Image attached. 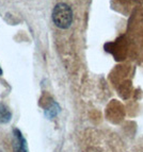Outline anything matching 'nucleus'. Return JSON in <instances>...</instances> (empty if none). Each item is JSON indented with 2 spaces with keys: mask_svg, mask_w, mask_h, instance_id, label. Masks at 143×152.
Instances as JSON below:
<instances>
[{
  "mask_svg": "<svg viewBox=\"0 0 143 152\" xmlns=\"http://www.w3.org/2000/svg\"><path fill=\"white\" fill-rule=\"evenodd\" d=\"M2 75V69H1V67H0V76Z\"/></svg>",
  "mask_w": 143,
  "mask_h": 152,
  "instance_id": "5",
  "label": "nucleus"
},
{
  "mask_svg": "<svg viewBox=\"0 0 143 152\" xmlns=\"http://www.w3.org/2000/svg\"><path fill=\"white\" fill-rule=\"evenodd\" d=\"M12 118V113L5 107L4 104L0 103V124H8Z\"/></svg>",
  "mask_w": 143,
  "mask_h": 152,
  "instance_id": "3",
  "label": "nucleus"
},
{
  "mask_svg": "<svg viewBox=\"0 0 143 152\" xmlns=\"http://www.w3.org/2000/svg\"><path fill=\"white\" fill-rule=\"evenodd\" d=\"M52 21L60 29H69L73 23V11L69 4L60 2L52 10Z\"/></svg>",
  "mask_w": 143,
  "mask_h": 152,
  "instance_id": "1",
  "label": "nucleus"
},
{
  "mask_svg": "<svg viewBox=\"0 0 143 152\" xmlns=\"http://www.w3.org/2000/svg\"><path fill=\"white\" fill-rule=\"evenodd\" d=\"M13 152H29L27 140L24 137L21 130L13 129Z\"/></svg>",
  "mask_w": 143,
  "mask_h": 152,
  "instance_id": "2",
  "label": "nucleus"
},
{
  "mask_svg": "<svg viewBox=\"0 0 143 152\" xmlns=\"http://www.w3.org/2000/svg\"><path fill=\"white\" fill-rule=\"evenodd\" d=\"M60 112V107L57 102H52V103L45 110V116L48 118V119H52L58 115V113Z\"/></svg>",
  "mask_w": 143,
  "mask_h": 152,
  "instance_id": "4",
  "label": "nucleus"
}]
</instances>
